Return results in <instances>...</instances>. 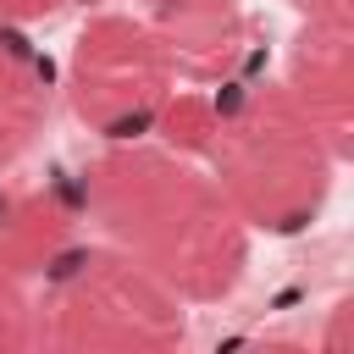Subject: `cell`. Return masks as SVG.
Here are the masks:
<instances>
[{
  "label": "cell",
  "mask_w": 354,
  "mask_h": 354,
  "mask_svg": "<svg viewBox=\"0 0 354 354\" xmlns=\"http://www.w3.org/2000/svg\"><path fill=\"white\" fill-rule=\"evenodd\" d=\"M77 205L111 249L155 271L183 304H216L249 271V227L210 166L149 133L100 144Z\"/></svg>",
  "instance_id": "obj_1"
},
{
  "label": "cell",
  "mask_w": 354,
  "mask_h": 354,
  "mask_svg": "<svg viewBox=\"0 0 354 354\" xmlns=\"http://www.w3.org/2000/svg\"><path fill=\"white\" fill-rule=\"evenodd\" d=\"M210 138L199 160L232 199L249 232H304L326 199L343 155L332 138L310 122V111L282 88V77H254V83H221L210 88Z\"/></svg>",
  "instance_id": "obj_2"
},
{
  "label": "cell",
  "mask_w": 354,
  "mask_h": 354,
  "mask_svg": "<svg viewBox=\"0 0 354 354\" xmlns=\"http://www.w3.org/2000/svg\"><path fill=\"white\" fill-rule=\"evenodd\" d=\"M39 343L66 354H166L188 337V304L138 260L100 243H72L33 293Z\"/></svg>",
  "instance_id": "obj_3"
},
{
  "label": "cell",
  "mask_w": 354,
  "mask_h": 354,
  "mask_svg": "<svg viewBox=\"0 0 354 354\" xmlns=\"http://www.w3.org/2000/svg\"><path fill=\"white\" fill-rule=\"evenodd\" d=\"M66 105L72 116L100 138H144L160 116V105L177 88V72L155 39V28L133 11H94L66 55Z\"/></svg>",
  "instance_id": "obj_4"
},
{
  "label": "cell",
  "mask_w": 354,
  "mask_h": 354,
  "mask_svg": "<svg viewBox=\"0 0 354 354\" xmlns=\"http://www.w3.org/2000/svg\"><path fill=\"white\" fill-rule=\"evenodd\" d=\"M282 88L310 111V122L332 138V149L348 160L354 149V17L343 11H310L293 33Z\"/></svg>",
  "instance_id": "obj_5"
},
{
  "label": "cell",
  "mask_w": 354,
  "mask_h": 354,
  "mask_svg": "<svg viewBox=\"0 0 354 354\" xmlns=\"http://www.w3.org/2000/svg\"><path fill=\"white\" fill-rule=\"evenodd\" d=\"M188 88H221L249 61V11L243 0H155L144 17Z\"/></svg>",
  "instance_id": "obj_6"
},
{
  "label": "cell",
  "mask_w": 354,
  "mask_h": 354,
  "mask_svg": "<svg viewBox=\"0 0 354 354\" xmlns=\"http://www.w3.org/2000/svg\"><path fill=\"white\" fill-rule=\"evenodd\" d=\"M55 105V72L39 55V44L0 22V171H11L44 133Z\"/></svg>",
  "instance_id": "obj_7"
},
{
  "label": "cell",
  "mask_w": 354,
  "mask_h": 354,
  "mask_svg": "<svg viewBox=\"0 0 354 354\" xmlns=\"http://www.w3.org/2000/svg\"><path fill=\"white\" fill-rule=\"evenodd\" d=\"M77 210L61 188H6L0 194V254L33 282L77 243Z\"/></svg>",
  "instance_id": "obj_8"
},
{
  "label": "cell",
  "mask_w": 354,
  "mask_h": 354,
  "mask_svg": "<svg viewBox=\"0 0 354 354\" xmlns=\"http://www.w3.org/2000/svg\"><path fill=\"white\" fill-rule=\"evenodd\" d=\"M33 343H39V326H33V288H28V277L0 254V354L33 348Z\"/></svg>",
  "instance_id": "obj_9"
},
{
  "label": "cell",
  "mask_w": 354,
  "mask_h": 354,
  "mask_svg": "<svg viewBox=\"0 0 354 354\" xmlns=\"http://www.w3.org/2000/svg\"><path fill=\"white\" fill-rule=\"evenodd\" d=\"M66 6H77V0H0V22H11V28H28V22L61 17Z\"/></svg>",
  "instance_id": "obj_10"
},
{
  "label": "cell",
  "mask_w": 354,
  "mask_h": 354,
  "mask_svg": "<svg viewBox=\"0 0 354 354\" xmlns=\"http://www.w3.org/2000/svg\"><path fill=\"white\" fill-rule=\"evenodd\" d=\"M348 321H354V299H337L332 315H326V332H321V348H326V354H348V348H354Z\"/></svg>",
  "instance_id": "obj_11"
},
{
  "label": "cell",
  "mask_w": 354,
  "mask_h": 354,
  "mask_svg": "<svg viewBox=\"0 0 354 354\" xmlns=\"http://www.w3.org/2000/svg\"><path fill=\"white\" fill-rule=\"evenodd\" d=\"M288 6H293L299 17H310V11H343L348 0H288Z\"/></svg>",
  "instance_id": "obj_12"
}]
</instances>
